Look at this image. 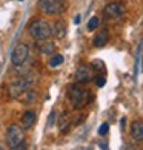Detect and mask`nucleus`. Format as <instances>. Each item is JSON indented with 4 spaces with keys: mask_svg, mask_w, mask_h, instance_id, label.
<instances>
[{
    "mask_svg": "<svg viewBox=\"0 0 143 150\" xmlns=\"http://www.w3.org/2000/svg\"><path fill=\"white\" fill-rule=\"evenodd\" d=\"M68 98L71 100L74 109H83L94 100L89 91H85L83 87H80L79 84H71L68 87Z\"/></svg>",
    "mask_w": 143,
    "mask_h": 150,
    "instance_id": "1",
    "label": "nucleus"
},
{
    "mask_svg": "<svg viewBox=\"0 0 143 150\" xmlns=\"http://www.w3.org/2000/svg\"><path fill=\"white\" fill-rule=\"evenodd\" d=\"M31 37L37 42H45L48 40L51 35H52V26L46 22V20H42V18H37L29 25L28 28Z\"/></svg>",
    "mask_w": 143,
    "mask_h": 150,
    "instance_id": "2",
    "label": "nucleus"
},
{
    "mask_svg": "<svg viewBox=\"0 0 143 150\" xmlns=\"http://www.w3.org/2000/svg\"><path fill=\"white\" fill-rule=\"evenodd\" d=\"M6 142H8V147L11 149H17V150L26 149L23 129L17 124H11L6 129Z\"/></svg>",
    "mask_w": 143,
    "mask_h": 150,
    "instance_id": "3",
    "label": "nucleus"
},
{
    "mask_svg": "<svg viewBox=\"0 0 143 150\" xmlns=\"http://www.w3.org/2000/svg\"><path fill=\"white\" fill-rule=\"evenodd\" d=\"M39 6L48 16H59L66 9V0H40Z\"/></svg>",
    "mask_w": 143,
    "mask_h": 150,
    "instance_id": "4",
    "label": "nucleus"
},
{
    "mask_svg": "<svg viewBox=\"0 0 143 150\" xmlns=\"http://www.w3.org/2000/svg\"><path fill=\"white\" fill-rule=\"evenodd\" d=\"M32 83H34V77H32V75H26V77H22V78L16 80L14 83L9 86V95L12 98L22 97V93L26 89H29V87L32 86Z\"/></svg>",
    "mask_w": 143,
    "mask_h": 150,
    "instance_id": "5",
    "label": "nucleus"
},
{
    "mask_svg": "<svg viewBox=\"0 0 143 150\" xmlns=\"http://www.w3.org/2000/svg\"><path fill=\"white\" fill-rule=\"evenodd\" d=\"M29 57V47L26 43H19L14 51H12V55H11V63L14 66H22L26 63V60Z\"/></svg>",
    "mask_w": 143,
    "mask_h": 150,
    "instance_id": "6",
    "label": "nucleus"
},
{
    "mask_svg": "<svg viewBox=\"0 0 143 150\" xmlns=\"http://www.w3.org/2000/svg\"><path fill=\"white\" fill-rule=\"evenodd\" d=\"M76 80L79 84H88L92 80V69L89 64L82 63L76 71Z\"/></svg>",
    "mask_w": 143,
    "mask_h": 150,
    "instance_id": "7",
    "label": "nucleus"
},
{
    "mask_svg": "<svg viewBox=\"0 0 143 150\" xmlns=\"http://www.w3.org/2000/svg\"><path fill=\"white\" fill-rule=\"evenodd\" d=\"M103 12L106 18H120L125 14V5L122 2H112L109 5H106Z\"/></svg>",
    "mask_w": 143,
    "mask_h": 150,
    "instance_id": "8",
    "label": "nucleus"
},
{
    "mask_svg": "<svg viewBox=\"0 0 143 150\" xmlns=\"http://www.w3.org/2000/svg\"><path fill=\"white\" fill-rule=\"evenodd\" d=\"M36 118H37V113L34 110H26L22 115V129H23V130L31 129L34 126V122H36Z\"/></svg>",
    "mask_w": 143,
    "mask_h": 150,
    "instance_id": "9",
    "label": "nucleus"
},
{
    "mask_svg": "<svg viewBox=\"0 0 143 150\" xmlns=\"http://www.w3.org/2000/svg\"><path fill=\"white\" fill-rule=\"evenodd\" d=\"M131 136L135 141H142L143 139V122L140 120L134 121L131 124Z\"/></svg>",
    "mask_w": 143,
    "mask_h": 150,
    "instance_id": "10",
    "label": "nucleus"
},
{
    "mask_svg": "<svg viewBox=\"0 0 143 150\" xmlns=\"http://www.w3.org/2000/svg\"><path fill=\"white\" fill-rule=\"evenodd\" d=\"M108 40H109V32H108V29H103L92 38V45L95 47H103L108 43Z\"/></svg>",
    "mask_w": 143,
    "mask_h": 150,
    "instance_id": "11",
    "label": "nucleus"
},
{
    "mask_svg": "<svg viewBox=\"0 0 143 150\" xmlns=\"http://www.w3.org/2000/svg\"><path fill=\"white\" fill-rule=\"evenodd\" d=\"M65 34H66V23L62 22V20H59L52 28V35H56L57 38H63Z\"/></svg>",
    "mask_w": 143,
    "mask_h": 150,
    "instance_id": "12",
    "label": "nucleus"
},
{
    "mask_svg": "<svg viewBox=\"0 0 143 150\" xmlns=\"http://www.w3.org/2000/svg\"><path fill=\"white\" fill-rule=\"evenodd\" d=\"M22 95H23L25 103H34V101H37V92H36V91L26 89V91H25Z\"/></svg>",
    "mask_w": 143,
    "mask_h": 150,
    "instance_id": "13",
    "label": "nucleus"
},
{
    "mask_svg": "<svg viewBox=\"0 0 143 150\" xmlns=\"http://www.w3.org/2000/svg\"><path fill=\"white\" fill-rule=\"evenodd\" d=\"M40 51H42L45 55H51V54L56 52V45H54V43H45V45H40Z\"/></svg>",
    "mask_w": 143,
    "mask_h": 150,
    "instance_id": "14",
    "label": "nucleus"
},
{
    "mask_svg": "<svg viewBox=\"0 0 143 150\" xmlns=\"http://www.w3.org/2000/svg\"><path fill=\"white\" fill-rule=\"evenodd\" d=\"M65 61V57L63 55H60V54H56V55H52L51 58H49V66L51 67H57V66H60Z\"/></svg>",
    "mask_w": 143,
    "mask_h": 150,
    "instance_id": "15",
    "label": "nucleus"
},
{
    "mask_svg": "<svg viewBox=\"0 0 143 150\" xmlns=\"http://www.w3.org/2000/svg\"><path fill=\"white\" fill-rule=\"evenodd\" d=\"M99 25H100V18H99V17H92L89 22H88V31L97 29V28H99Z\"/></svg>",
    "mask_w": 143,
    "mask_h": 150,
    "instance_id": "16",
    "label": "nucleus"
},
{
    "mask_svg": "<svg viewBox=\"0 0 143 150\" xmlns=\"http://www.w3.org/2000/svg\"><path fill=\"white\" fill-rule=\"evenodd\" d=\"M94 81H95V86L97 87H103L106 84V78L103 77V75H97V77L94 78Z\"/></svg>",
    "mask_w": 143,
    "mask_h": 150,
    "instance_id": "17",
    "label": "nucleus"
},
{
    "mask_svg": "<svg viewBox=\"0 0 143 150\" xmlns=\"http://www.w3.org/2000/svg\"><path fill=\"white\" fill-rule=\"evenodd\" d=\"M108 130H109V124H108V122H103V124L100 126V129H99V135L100 136H105L108 133Z\"/></svg>",
    "mask_w": 143,
    "mask_h": 150,
    "instance_id": "18",
    "label": "nucleus"
},
{
    "mask_svg": "<svg viewBox=\"0 0 143 150\" xmlns=\"http://www.w3.org/2000/svg\"><path fill=\"white\" fill-rule=\"evenodd\" d=\"M54 118H56V112H51V118H49V126L54 124Z\"/></svg>",
    "mask_w": 143,
    "mask_h": 150,
    "instance_id": "19",
    "label": "nucleus"
},
{
    "mask_svg": "<svg viewBox=\"0 0 143 150\" xmlns=\"http://www.w3.org/2000/svg\"><path fill=\"white\" fill-rule=\"evenodd\" d=\"M74 22H76V25H79V23H80V16H77V17H76V20H74Z\"/></svg>",
    "mask_w": 143,
    "mask_h": 150,
    "instance_id": "20",
    "label": "nucleus"
},
{
    "mask_svg": "<svg viewBox=\"0 0 143 150\" xmlns=\"http://www.w3.org/2000/svg\"><path fill=\"white\" fill-rule=\"evenodd\" d=\"M20 2H23V0H20Z\"/></svg>",
    "mask_w": 143,
    "mask_h": 150,
    "instance_id": "21",
    "label": "nucleus"
}]
</instances>
